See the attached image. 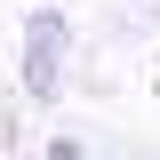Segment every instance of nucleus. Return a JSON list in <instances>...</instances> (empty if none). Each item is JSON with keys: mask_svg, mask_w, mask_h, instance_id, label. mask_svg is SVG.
<instances>
[{"mask_svg": "<svg viewBox=\"0 0 160 160\" xmlns=\"http://www.w3.org/2000/svg\"><path fill=\"white\" fill-rule=\"evenodd\" d=\"M48 160H88V152H80L72 136H56V144H48Z\"/></svg>", "mask_w": 160, "mask_h": 160, "instance_id": "obj_2", "label": "nucleus"}, {"mask_svg": "<svg viewBox=\"0 0 160 160\" xmlns=\"http://www.w3.org/2000/svg\"><path fill=\"white\" fill-rule=\"evenodd\" d=\"M64 48H72L64 8H32V16H24V56H16V80H24L32 104H48L64 88Z\"/></svg>", "mask_w": 160, "mask_h": 160, "instance_id": "obj_1", "label": "nucleus"}]
</instances>
